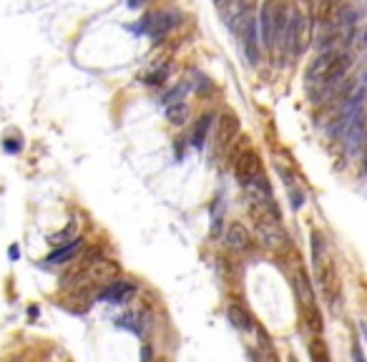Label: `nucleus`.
Returning <instances> with one entry per match:
<instances>
[{
  "label": "nucleus",
  "instance_id": "18",
  "mask_svg": "<svg viewBox=\"0 0 367 362\" xmlns=\"http://www.w3.org/2000/svg\"><path fill=\"white\" fill-rule=\"evenodd\" d=\"M209 129H211V116H202V119H199V124H197V129H194V136H191V144H194V149H204Z\"/></svg>",
  "mask_w": 367,
  "mask_h": 362
},
{
  "label": "nucleus",
  "instance_id": "17",
  "mask_svg": "<svg viewBox=\"0 0 367 362\" xmlns=\"http://www.w3.org/2000/svg\"><path fill=\"white\" fill-rule=\"evenodd\" d=\"M189 119V106L184 101H177V104L166 106V121H171L174 126H184Z\"/></svg>",
  "mask_w": 367,
  "mask_h": 362
},
{
  "label": "nucleus",
  "instance_id": "15",
  "mask_svg": "<svg viewBox=\"0 0 367 362\" xmlns=\"http://www.w3.org/2000/svg\"><path fill=\"white\" fill-rule=\"evenodd\" d=\"M239 133V121H236L234 113H224L222 121H219V131H217V141L222 149H227V146L234 141V136Z\"/></svg>",
  "mask_w": 367,
  "mask_h": 362
},
{
  "label": "nucleus",
  "instance_id": "14",
  "mask_svg": "<svg viewBox=\"0 0 367 362\" xmlns=\"http://www.w3.org/2000/svg\"><path fill=\"white\" fill-rule=\"evenodd\" d=\"M252 8H254V0H231L229 8H227V26L239 33V28L242 23L247 20V15L252 13Z\"/></svg>",
  "mask_w": 367,
  "mask_h": 362
},
{
  "label": "nucleus",
  "instance_id": "2",
  "mask_svg": "<svg viewBox=\"0 0 367 362\" xmlns=\"http://www.w3.org/2000/svg\"><path fill=\"white\" fill-rule=\"evenodd\" d=\"M242 189L247 194V199H250V209L254 217L256 214H275V217H279V209L275 204V194L269 189V181L264 176V172L252 176L250 181H244Z\"/></svg>",
  "mask_w": 367,
  "mask_h": 362
},
{
  "label": "nucleus",
  "instance_id": "16",
  "mask_svg": "<svg viewBox=\"0 0 367 362\" xmlns=\"http://www.w3.org/2000/svg\"><path fill=\"white\" fill-rule=\"evenodd\" d=\"M227 320H229L236 329H252L254 327L252 315L247 310H242L239 304H229V307H227Z\"/></svg>",
  "mask_w": 367,
  "mask_h": 362
},
{
  "label": "nucleus",
  "instance_id": "7",
  "mask_svg": "<svg viewBox=\"0 0 367 362\" xmlns=\"http://www.w3.org/2000/svg\"><path fill=\"white\" fill-rule=\"evenodd\" d=\"M177 26H179V13H174V10H156V13L146 15V18L141 20V28H136V31L146 33L149 38L158 40V38H164L169 31H174Z\"/></svg>",
  "mask_w": 367,
  "mask_h": 362
},
{
  "label": "nucleus",
  "instance_id": "20",
  "mask_svg": "<svg viewBox=\"0 0 367 362\" xmlns=\"http://www.w3.org/2000/svg\"><path fill=\"white\" fill-rule=\"evenodd\" d=\"M186 91H189V83H181V86L171 88V91L164 96V106H169V104H177V101H181L184 96H186Z\"/></svg>",
  "mask_w": 367,
  "mask_h": 362
},
{
  "label": "nucleus",
  "instance_id": "1",
  "mask_svg": "<svg viewBox=\"0 0 367 362\" xmlns=\"http://www.w3.org/2000/svg\"><path fill=\"white\" fill-rule=\"evenodd\" d=\"M350 68V56L342 48H325L307 68V88L309 96L320 104L327 93H332L345 79Z\"/></svg>",
  "mask_w": 367,
  "mask_h": 362
},
{
  "label": "nucleus",
  "instance_id": "10",
  "mask_svg": "<svg viewBox=\"0 0 367 362\" xmlns=\"http://www.w3.org/2000/svg\"><path fill=\"white\" fill-rule=\"evenodd\" d=\"M242 33V43H244V56L250 63H256L259 60V28H256V18L254 15H247V20L239 28Z\"/></svg>",
  "mask_w": 367,
  "mask_h": 362
},
{
  "label": "nucleus",
  "instance_id": "8",
  "mask_svg": "<svg viewBox=\"0 0 367 362\" xmlns=\"http://www.w3.org/2000/svg\"><path fill=\"white\" fill-rule=\"evenodd\" d=\"M292 38H295V56L309 48V40H312V20L304 13H300L297 8H292Z\"/></svg>",
  "mask_w": 367,
  "mask_h": 362
},
{
  "label": "nucleus",
  "instance_id": "4",
  "mask_svg": "<svg viewBox=\"0 0 367 362\" xmlns=\"http://www.w3.org/2000/svg\"><path fill=\"white\" fill-rule=\"evenodd\" d=\"M282 0H264L256 15V28H259V43L262 48H275V35H277V20L282 13Z\"/></svg>",
  "mask_w": 367,
  "mask_h": 362
},
{
  "label": "nucleus",
  "instance_id": "19",
  "mask_svg": "<svg viewBox=\"0 0 367 362\" xmlns=\"http://www.w3.org/2000/svg\"><path fill=\"white\" fill-rule=\"evenodd\" d=\"M166 79H169V66H161L158 71L149 73L144 83H149V86H161V83H164Z\"/></svg>",
  "mask_w": 367,
  "mask_h": 362
},
{
  "label": "nucleus",
  "instance_id": "13",
  "mask_svg": "<svg viewBox=\"0 0 367 362\" xmlns=\"http://www.w3.org/2000/svg\"><path fill=\"white\" fill-rule=\"evenodd\" d=\"M83 249V239L81 237H73L71 242H63L58 244L56 249L48 254L43 262L48 264V267H53V264H66V262H73V259L79 257V252Z\"/></svg>",
  "mask_w": 367,
  "mask_h": 362
},
{
  "label": "nucleus",
  "instance_id": "21",
  "mask_svg": "<svg viewBox=\"0 0 367 362\" xmlns=\"http://www.w3.org/2000/svg\"><path fill=\"white\" fill-rule=\"evenodd\" d=\"M3 149H6L8 154H18L20 149H23V144H20V138H6Z\"/></svg>",
  "mask_w": 367,
  "mask_h": 362
},
{
  "label": "nucleus",
  "instance_id": "22",
  "mask_svg": "<svg viewBox=\"0 0 367 362\" xmlns=\"http://www.w3.org/2000/svg\"><path fill=\"white\" fill-rule=\"evenodd\" d=\"M231 0H214V8H217L219 13H227V8H229Z\"/></svg>",
  "mask_w": 367,
  "mask_h": 362
},
{
  "label": "nucleus",
  "instance_id": "12",
  "mask_svg": "<svg viewBox=\"0 0 367 362\" xmlns=\"http://www.w3.org/2000/svg\"><path fill=\"white\" fill-rule=\"evenodd\" d=\"M136 284L133 282H126V279H113V282L104 284V290L99 292V302L106 304H124L129 297L133 295Z\"/></svg>",
  "mask_w": 367,
  "mask_h": 362
},
{
  "label": "nucleus",
  "instance_id": "9",
  "mask_svg": "<svg viewBox=\"0 0 367 362\" xmlns=\"http://www.w3.org/2000/svg\"><path fill=\"white\" fill-rule=\"evenodd\" d=\"M259 172H262V158H259V154L252 151V149H244L242 154H236L234 174H236V179H239V184L250 181V179L256 176Z\"/></svg>",
  "mask_w": 367,
  "mask_h": 362
},
{
  "label": "nucleus",
  "instance_id": "24",
  "mask_svg": "<svg viewBox=\"0 0 367 362\" xmlns=\"http://www.w3.org/2000/svg\"><path fill=\"white\" fill-rule=\"evenodd\" d=\"M144 3H146V0H126V6L131 8V10H138V8L144 6Z\"/></svg>",
  "mask_w": 367,
  "mask_h": 362
},
{
  "label": "nucleus",
  "instance_id": "25",
  "mask_svg": "<svg viewBox=\"0 0 367 362\" xmlns=\"http://www.w3.org/2000/svg\"><path fill=\"white\" fill-rule=\"evenodd\" d=\"M367 146V144H365ZM365 176H367V154H365Z\"/></svg>",
  "mask_w": 367,
  "mask_h": 362
},
{
  "label": "nucleus",
  "instance_id": "23",
  "mask_svg": "<svg viewBox=\"0 0 367 362\" xmlns=\"http://www.w3.org/2000/svg\"><path fill=\"white\" fill-rule=\"evenodd\" d=\"M8 257L13 259V262H15V259L20 257V247H18V244H13V247H10V249H8Z\"/></svg>",
  "mask_w": 367,
  "mask_h": 362
},
{
  "label": "nucleus",
  "instance_id": "6",
  "mask_svg": "<svg viewBox=\"0 0 367 362\" xmlns=\"http://www.w3.org/2000/svg\"><path fill=\"white\" fill-rule=\"evenodd\" d=\"M312 267L320 279L322 290L329 295V284H332V259H329V249L320 231H312Z\"/></svg>",
  "mask_w": 367,
  "mask_h": 362
},
{
  "label": "nucleus",
  "instance_id": "5",
  "mask_svg": "<svg viewBox=\"0 0 367 362\" xmlns=\"http://www.w3.org/2000/svg\"><path fill=\"white\" fill-rule=\"evenodd\" d=\"M295 295H297V302H300L302 312L307 315V324H312L315 332H322L320 315H317V304H315V292H312V284H309L307 272L300 270L295 274Z\"/></svg>",
  "mask_w": 367,
  "mask_h": 362
},
{
  "label": "nucleus",
  "instance_id": "3",
  "mask_svg": "<svg viewBox=\"0 0 367 362\" xmlns=\"http://www.w3.org/2000/svg\"><path fill=\"white\" fill-rule=\"evenodd\" d=\"M254 231H256V239L262 244L267 252H284L289 247V237L287 231L282 229L279 224V217L275 214H256L254 217Z\"/></svg>",
  "mask_w": 367,
  "mask_h": 362
},
{
  "label": "nucleus",
  "instance_id": "11",
  "mask_svg": "<svg viewBox=\"0 0 367 362\" xmlns=\"http://www.w3.org/2000/svg\"><path fill=\"white\" fill-rule=\"evenodd\" d=\"M250 244H252L250 229H247L242 222L227 224V229H224V247H227V249L234 252V254H242V252L250 249Z\"/></svg>",
  "mask_w": 367,
  "mask_h": 362
}]
</instances>
